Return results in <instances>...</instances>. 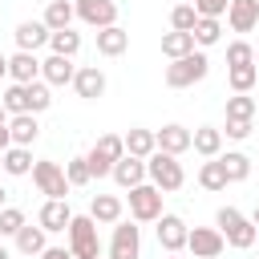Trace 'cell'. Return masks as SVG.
Returning a JSON list of instances; mask_svg holds the SVG:
<instances>
[{
  "label": "cell",
  "mask_w": 259,
  "mask_h": 259,
  "mask_svg": "<svg viewBox=\"0 0 259 259\" xmlns=\"http://www.w3.org/2000/svg\"><path fill=\"white\" fill-rule=\"evenodd\" d=\"M214 227L223 231L227 247H235V251H247V247H255V239H259V227H255L243 210H235V206H223V210L214 214Z\"/></svg>",
  "instance_id": "1"
},
{
  "label": "cell",
  "mask_w": 259,
  "mask_h": 259,
  "mask_svg": "<svg viewBox=\"0 0 259 259\" xmlns=\"http://www.w3.org/2000/svg\"><path fill=\"white\" fill-rule=\"evenodd\" d=\"M146 178H150V182H154L162 194H170V190H182V182H186V170H182L178 154L154 150V154L146 158Z\"/></svg>",
  "instance_id": "2"
},
{
  "label": "cell",
  "mask_w": 259,
  "mask_h": 259,
  "mask_svg": "<svg viewBox=\"0 0 259 259\" xmlns=\"http://www.w3.org/2000/svg\"><path fill=\"white\" fill-rule=\"evenodd\" d=\"M97 219L93 214H73V223H69V251L77 255V259H101V235H97Z\"/></svg>",
  "instance_id": "3"
},
{
  "label": "cell",
  "mask_w": 259,
  "mask_h": 259,
  "mask_svg": "<svg viewBox=\"0 0 259 259\" xmlns=\"http://www.w3.org/2000/svg\"><path fill=\"white\" fill-rule=\"evenodd\" d=\"M206 73H210V61H206L202 49H194V53H186V57H178V61L166 65V85H170V89H190V85L202 81Z\"/></svg>",
  "instance_id": "4"
},
{
  "label": "cell",
  "mask_w": 259,
  "mask_h": 259,
  "mask_svg": "<svg viewBox=\"0 0 259 259\" xmlns=\"http://www.w3.org/2000/svg\"><path fill=\"white\" fill-rule=\"evenodd\" d=\"M125 154V138L121 134H101L97 142H93V150L85 154L89 158V170H93V178H105V174H113V162Z\"/></svg>",
  "instance_id": "5"
},
{
  "label": "cell",
  "mask_w": 259,
  "mask_h": 259,
  "mask_svg": "<svg viewBox=\"0 0 259 259\" xmlns=\"http://www.w3.org/2000/svg\"><path fill=\"white\" fill-rule=\"evenodd\" d=\"M130 219L134 223H158L162 219V190L150 178L130 190Z\"/></svg>",
  "instance_id": "6"
},
{
  "label": "cell",
  "mask_w": 259,
  "mask_h": 259,
  "mask_svg": "<svg viewBox=\"0 0 259 259\" xmlns=\"http://www.w3.org/2000/svg\"><path fill=\"white\" fill-rule=\"evenodd\" d=\"M109 259H142V227L117 219L113 239H109Z\"/></svg>",
  "instance_id": "7"
},
{
  "label": "cell",
  "mask_w": 259,
  "mask_h": 259,
  "mask_svg": "<svg viewBox=\"0 0 259 259\" xmlns=\"http://www.w3.org/2000/svg\"><path fill=\"white\" fill-rule=\"evenodd\" d=\"M32 182H36V190L49 194V198H65V194H69V178H65V170H61L57 162H49V158L32 162Z\"/></svg>",
  "instance_id": "8"
},
{
  "label": "cell",
  "mask_w": 259,
  "mask_h": 259,
  "mask_svg": "<svg viewBox=\"0 0 259 259\" xmlns=\"http://www.w3.org/2000/svg\"><path fill=\"white\" fill-rule=\"evenodd\" d=\"M186 247H190V255H194V259H219V255H223V247H227V239H223V231H219V227H190Z\"/></svg>",
  "instance_id": "9"
},
{
  "label": "cell",
  "mask_w": 259,
  "mask_h": 259,
  "mask_svg": "<svg viewBox=\"0 0 259 259\" xmlns=\"http://www.w3.org/2000/svg\"><path fill=\"white\" fill-rule=\"evenodd\" d=\"M77 20L89 24V28H109L117 24V4L113 0H77Z\"/></svg>",
  "instance_id": "10"
},
{
  "label": "cell",
  "mask_w": 259,
  "mask_h": 259,
  "mask_svg": "<svg viewBox=\"0 0 259 259\" xmlns=\"http://www.w3.org/2000/svg\"><path fill=\"white\" fill-rule=\"evenodd\" d=\"M154 231H158V247H162L166 255L182 251V247H186V235H190V227H186L178 214H166V210H162V219H158Z\"/></svg>",
  "instance_id": "11"
},
{
  "label": "cell",
  "mask_w": 259,
  "mask_h": 259,
  "mask_svg": "<svg viewBox=\"0 0 259 259\" xmlns=\"http://www.w3.org/2000/svg\"><path fill=\"white\" fill-rule=\"evenodd\" d=\"M12 36H16V49H24V53H36V49H45V45H49L53 28H49L45 20H20Z\"/></svg>",
  "instance_id": "12"
},
{
  "label": "cell",
  "mask_w": 259,
  "mask_h": 259,
  "mask_svg": "<svg viewBox=\"0 0 259 259\" xmlns=\"http://www.w3.org/2000/svg\"><path fill=\"white\" fill-rule=\"evenodd\" d=\"M73 77H77V65H73V57L49 53V57L40 61V81H49V85H73Z\"/></svg>",
  "instance_id": "13"
},
{
  "label": "cell",
  "mask_w": 259,
  "mask_h": 259,
  "mask_svg": "<svg viewBox=\"0 0 259 259\" xmlns=\"http://www.w3.org/2000/svg\"><path fill=\"white\" fill-rule=\"evenodd\" d=\"M121 190H134L138 182H146V158H134V154H121L113 162V174H109Z\"/></svg>",
  "instance_id": "14"
},
{
  "label": "cell",
  "mask_w": 259,
  "mask_h": 259,
  "mask_svg": "<svg viewBox=\"0 0 259 259\" xmlns=\"http://www.w3.org/2000/svg\"><path fill=\"white\" fill-rule=\"evenodd\" d=\"M227 24H231V32H251L259 24V0H231L227 4Z\"/></svg>",
  "instance_id": "15"
},
{
  "label": "cell",
  "mask_w": 259,
  "mask_h": 259,
  "mask_svg": "<svg viewBox=\"0 0 259 259\" xmlns=\"http://www.w3.org/2000/svg\"><path fill=\"white\" fill-rule=\"evenodd\" d=\"M73 89H77V97L97 101V97L105 93V73H101L97 65H81V69H77V77H73Z\"/></svg>",
  "instance_id": "16"
},
{
  "label": "cell",
  "mask_w": 259,
  "mask_h": 259,
  "mask_svg": "<svg viewBox=\"0 0 259 259\" xmlns=\"http://www.w3.org/2000/svg\"><path fill=\"white\" fill-rule=\"evenodd\" d=\"M154 138H158V150H166V154H186V150H190V142H194V134H190L186 125H178V121H170V125L154 130Z\"/></svg>",
  "instance_id": "17"
},
{
  "label": "cell",
  "mask_w": 259,
  "mask_h": 259,
  "mask_svg": "<svg viewBox=\"0 0 259 259\" xmlns=\"http://www.w3.org/2000/svg\"><path fill=\"white\" fill-rule=\"evenodd\" d=\"M36 223H40L49 235H53V231H69V223H73V210H69V202H65V198H49V202L40 206Z\"/></svg>",
  "instance_id": "18"
},
{
  "label": "cell",
  "mask_w": 259,
  "mask_h": 259,
  "mask_svg": "<svg viewBox=\"0 0 259 259\" xmlns=\"http://www.w3.org/2000/svg\"><path fill=\"white\" fill-rule=\"evenodd\" d=\"M8 77H12V81H20V85H28V81H40V61H36V53H24V49H16V53L8 57Z\"/></svg>",
  "instance_id": "19"
},
{
  "label": "cell",
  "mask_w": 259,
  "mask_h": 259,
  "mask_svg": "<svg viewBox=\"0 0 259 259\" xmlns=\"http://www.w3.org/2000/svg\"><path fill=\"white\" fill-rule=\"evenodd\" d=\"M130 49V32L121 24H109V28H97V53L101 57H121Z\"/></svg>",
  "instance_id": "20"
},
{
  "label": "cell",
  "mask_w": 259,
  "mask_h": 259,
  "mask_svg": "<svg viewBox=\"0 0 259 259\" xmlns=\"http://www.w3.org/2000/svg\"><path fill=\"white\" fill-rule=\"evenodd\" d=\"M8 134H12V146H32V142L40 138L36 113H12V117H8Z\"/></svg>",
  "instance_id": "21"
},
{
  "label": "cell",
  "mask_w": 259,
  "mask_h": 259,
  "mask_svg": "<svg viewBox=\"0 0 259 259\" xmlns=\"http://www.w3.org/2000/svg\"><path fill=\"white\" fill-rule=\"evenodd\" d=\"M121 210H125V202H121L117 194H93V202H89V214H93L101 227H113V223L121 219Z\"/></svg>",
  "instance_id": "22"
},
{
  "label": "cell",
  "mask_w": 259,
  "mask_h": 259,
  "mask_svg": "<svg viewBox=\"0 0 259 259\" xmlns=\"http://www.w3.org/2000/svg\"><path fill=\"white\" fill-rule=\"evenodd\" d=\"M0 166H4V174L24 178V174H32V150H28V146H8V150L0 154Z\"/></svg>",
  "instance_id": "23"
},
{
  "label": "cell",
  "mask_w": 259,
  "mask_h": 259,
  "mask_svg": "<svg viewBox=\"0 0 259 259\" xmlns=\"http://www.w3.org/2000/svg\"><path fill=\"white\" fill-rule=\"evenodd\" d=\"M121 138H125V154H134V158H150V154L158 150V138H154V130H142V125H134V130H125Z\"/></svg>",
  "instance_id": "24"
},
{
  "label": "cell",
  "mask_w": 259,
  "mask_h": 259,
  "mask_svg": "<svg viewBox=\"0 0 259 259\" xmlns=\"http://www.w3.org/2000/svg\"><path fill=\"white\" fill-rule=\"evenodd\" d=\"M190 150L202 154V158H219V154H223V130H214V125H198Z\"/></svg>",
  "instance_id": "25"
},
{
  "label": "cell",
  "mask_w": 259,
  "mask_h": 259,
  "mask_svg": "<svg viewBox=\"0 0 259 259\" xmlns=\"http://www.w3.org/2000/svg\"><path fill=\"white\" fill-rule=\"evenodd\" d=\"M227 182H231V178H227V166H223L219 158H206V162L198 166V186H202V190H214V194H219V190H227Z\"/></svg>",
  "instance_id": "26"
},
{
  "label": "cell",
  "mask_w": 259,
  "mask_h": 259,
  "mask_svg": "<svg viewBox=\"0 0 259 259\" xmlns=\"http://www.w3.org/2000/svg\"><path fill=\"white\" fill-rule=\"evenodd\" d=\"M45 235H49V231H45L40 223H36V227H32V223H24V227L16 231V251H20V255H40V251L49 247V243H45Z\"/></svg>",
  "instance_id": "27"
},
{
  "label": "cell",
  "mask_w": 259,
  "mask_h": 259,
  "mask_svg": "<svg viewBox=\"0 0 259 259\" xmlns=\"http://www.w3.org/2000/svg\"><path fill=\"white\" fill-rule=\"evenodd\" d=\"M198 45H194V32H178V28H170L166 36H162V57H170V61H178V57H186V53H194Z\"/></svg>",
  "instance_id": "28"
},
{
  "label": "cell",
  "mask_w": 259,
  "mask_h": 259,
  "mask_svg": "<svg viewBox=\"0 0 259 259\" xmlns=\"http://www.w3.org/2000/svg\"><path fill=\"white\" fill-rule=\"evenodd\" d=\"M28 85H32V81H28ZM28 85L12 81V85L4 89V97H0V101H4V109H8V113H32V93H28Z\"/></svg>",
  "instance_id": "29"
},
{
  "label": "cell",
  "mask_w": 259,
  "mask_h": 259,
  "mask_svg": "<svg viewBox=\"0 0 259 259\" xmlns=\"http://www.w3.org/2000/svg\"><path fill=\"white\" fill-rule=\"evenodd\" d=\"M73 16H77V8H73L69 0H49V4H45V24H49L53 32H57V28H69Z\"/></svg>",
  "instance_id": "30"
},
{
  "label": "cell",
  "mask_w": 259,
  "mask_h": 259,
  "mask_svg": "<svg viewBox=\"0 0 259 259\" xmlns=\"http://www.w3.org/2000/svg\"><path fill=\"white\" fill-rule=\"evenodd\" d=\"M255 81H259V65H231V69H227V85H231L235 93H251Z\"/></svg>",
  "instance_id": "31"
},
{
  "label": "cell",
  "mask_w": 259,
  "mask_h": 259,
  "mask_svg": "<svg viewBox=\"0 0 259 259\" xmlns=\"http://www.w3.org/2000/svg\"><path fill=\"white\" fill-rule=\"evenodd\" d=\"M49 49L61 53V57H77V53H81V32H73V24H69V28H57V32L49 36Z\"/></svg>",
  "instance_id": "32"
},
{
  "label": "cell",
  "mask_w": 259,
  "mask_h": 259,
  "mask_svg": "<svg viewBox=\"0 0 259 259\" xmlns=\"http://www.w3.org/2000/svg\"><path fill=\"white\" fill-rule=\"evenodd\" d=\"M219 36H223L219 16H198V24H194V45H198V49H210V45H219Z\"/></svg>",
  "instance_id": "33"
},
{
  "label": "cell",
  "mask_w": 259,
  "mask_h": 259,
  "mask_svg": "<svg viewBox=\"0 0 259 259\" xmlns=\"http://www.w3.org/2000/svg\"><path fill=\"white\" fill-rule=\"evenodd\" d=\"M219 162L227 166V178H231V182H243V178L251 174V158H247L243 150H227V154H219Z\"/></svg>",
  "instance_id": "34"
},
{
  "label": "cell",
  "mask_w": 259,
  "mask_h": 259,
  "mask_svg": "<svg viewBox=\"0 0 259 259\" xmlns=\"http://www.w3.org/2000/svg\"><path fill=\"white\" fill-rule=\"evenodd\" d=\"M255 97H247V93H235V97H227V117L231 121H255Z\"/></svg>",
  "instance_id": "35"
},
{
  "label": "cell",
  "mask_w": 259,
  "mask_h": 259,
  "mask_svg": "<svg viewBox=\"0 0 259 259\" xmlns=\"http://www.w3.org/2000/svg\"><path fill=\"white\" fill-rule=\"evenodd\" d=\"M194 24H198V8L194 4H174V12H170V28H178V32H194Z\"/></svg>",
  "instance_id": "36"
},
{
  "label": "cell",
  "mask_w": 259,
  "mask_h": 259,
  "mask_svg": "<svg viewBox=\"0 0 259 259\" xmlns=\"http://www.w3.org/2000/svg\"><path fill=\"white\" fill-rule=\"evenodd\" d=\"M65 178H69V186H85V182L93 178L89 158H85V154H81V158H69V162H65Z\"/></svg>",
  "instance_id": "37"
},
{
  "label": "cell",
  "mask_w": 259,
  "mask_h": 259,
  "mask_svg": "<svg viewBox=\"0 0 259 259\" xmlns=\"http://www.w3.org/2000/svg\"><path fill=\"white\" fill-rule=\"evenodd\" d=\"M231 65H255V45L231 40V45H227V69H231Z\"/></svg>",
  "instance_id": "38"
},
{
  "label": "cell",
  "mask_w": 259,
  "mask_h": 259,
  "mask_svg": "<svg viewBox=\"0 0 259 259\" xmlns=\"http://www.w3.org/2000/svg\"><path fill=\"white\" fill-rule=\"evenodd\" d=\"M20 227H24V210H20V206H4V210H0V235H12V239H16Z\"/></svg>",
  "instance_id": "39"
},
{
  "label": "cell",
  "mask_w": 259,
  "mask_h": 259,
  "mask_svg": "<svg viewBox=\"0 0 259 259\" xmlns=\"http://www.w3.org/2000/svg\"><path fill=\"white\" fill-rule=\"evenodd\" d=\"M227 4H231V0H194L198 16H223V12H227Z\"/></svg>",
  "instance_id": "40"
},
{
  "label": "cell",
  "mask_w": 259,
  "mask_h": 259,
  "mask_svg": "<svg viewBox=\"0 0 259 259\" xmlns=\"http://www.w3.org/2000/svg\"><path fill=\"white\" fill-rule=\"evenodd\" d=\"M227 138H235V142L251 138V121H231V117H227Z\"/></svg>",
  "instance_id": "41"
},
{
  "label": "cell",
  "mask_w": 259,
  "mask_h": 259,
  "mask_svg": "<svg viewBox=\"0 0 259 259\" xmlns=\"http://www.w3.org/2000/svg\"><path fill=\"white\" fill-rule=\"evenodd\" d=\"M36 259H77V255H73L69 247H45V251H40Z\"/></svg>",
  "instance_id": "42"
},
{
  "label": "cell",
  "mask_w": 259,
  "mask_h": 259,
  "mask_svg": "<svg viewBox=\"0 0 259 259\" xmlns=\"http://www.w3.org/2000/svg\"><path fill=\"white\" fill-rule=\"evenodd\" d=\"M12 146V134H8V125H0V154Z\"/></svg>",
  "instance_id": "43"
},
{
  "label": "cell",
  "mask_w": 259,
  "mask_h": 259,
  "mask_svg": "<svg viewBox=\"0 0 259 259\" xmlns=\"http://www.w3.org/2000/svg\"><path fill=\"white\" fill-rule=\"evenodd\" d=\"M0 77H8V57L0 53Z\"/></svg>",
  "instance_id": "44"
},
{
  "label": "cell",
  "mask_w": 259,
  "mask_h": 259,
  "mask_svg": "<svg viewBox=\"0 0 259 259\" xmlns=\"http://www.w3.org/2000/svg\"><path fill=\"white\" fill-rule=\"evenodd\" d=\"M8 117H12V113H8V109H4V101H0V125H8Z\"/></svg>",
  "instance_id": "45"
},
{
  "label": "cell",
  "mask_w": 259,
  "mask_h": 259,
  "mask_svg": "<svg viewBox=\"0 0 259 259\" xmlns=\"http://www.w3.org/2000/svg\"><path fill=\"white\" fill-rule=\"evenodd\" d=\"M4 206H8V190L0 186V210H4Z\"/></svg>",
  "instance_id": "46"
},
{
  "label": "cell",
  "mask_w": 259,
  "mask_h": 259,
  "mask_svg": "<svg viewBox=\"0 0 259 259\" xmlns=\"http://www.w3.org/2000/svg\"><path fill=\"white\" fill-rule=\"evenodd\" d=\"M251 223H255V227H259V206H255V214H251Z\"/></svg>",
  "instance_id": "47"
},
{
  "label": "cell",
  "mask_w": 259,
  "mask_h": 259,
  "mask_svg": "<svg viewBox=\"0 0 259 259\" xmlns=\"http://www.w3.org/2000/svg\"><path fill=\"white\" fill-rule=\"evenodd\" d=\"M0 259H8V251H4V247H0Z\"/></svg>",
  "instance_id": "48"
},
{
  "label": "cell",
  "mask_w": 259,
  "mask_h": 259,
  "mask_svg": "<svg viewBox=\"0 0 259 259\" xmlns=\"http://www.w3.org/2000/svg\"><path fill=\"white\" fill-rule=\"evenodd\" d=\"M255 61H259V45H255Z\"/></svg>",
  "instance_id": "49"
},
{
  "label": "cell",
  "mask_w": 259,
  "mask_h": 259,
  "mask_svg": "<svg viewBox=\"0 0 259 259\" xmlns=\"http://www.w3.org/2000/svg\"><path fill=\"white\" fill-rule=\"evenodd\" d=\"M170 259H182V255H178V251H174V255H170Z\"/></svg>",
  "instance_id": "50"
},
{
  "label": "cell",
  "mask_w": 259,
  "mask_h": 259,
  "mask_svg": "<svg viewBox=\"0 0 259 259\" xmlns=\"http://www.w3.org/2000/svg\"><path fill=\"white\" fill-rule=\"evenodd\" d=\"M0 170H4V166H0Z\"/></svg>",
  "instance_id": "51"
},
{
  "label": "cell",
  "mask_w": 259,
  "mask_h": 259,
  "mask_svg": "<svg viewBox=\"0 0 259 259\" xmlns=\"http://www.w3.org/2000/svg\"><path fill=\"white\" fill-rule=\"evenodd\" d=\"M45 4H49V0H45Z\"/></svg>",
  "instance_id": "52"
}]
</instances>
